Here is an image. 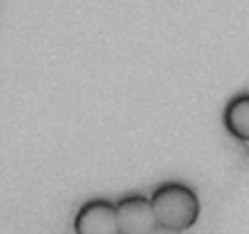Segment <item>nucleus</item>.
<instances>
[{"label": "nucleus", "mask_w": 249, "mask_h": 234, "mask_svg": "<svg viewBox=\"0 0 249 234\" xmlns=\"http://www.w3.org/2000/svg\"><path fill=\"white\" fill-rule=\"evenodd\" d=\"M154 215L159 222V229L166 232H186L198 222L200 215V200L196 190L186 183H161L152 193Z\"/></svg>", "instance_id": "f257e3e1"}, {"label": "nucleus", "mask_w": 249, "mask_h": 234, "mask_svg": "<svg viewBox=\"0 0 249 234\" xmlns=\"http://www.w3.org/2000/svg\"><path fill=\"white\" fill-rule=\"evenodd\" d=\"M115 205H117V222H120L122 234H149L159 229L152 198L132 193V195L120 198Z\"/></svg>", "instance_id": "f03ea898"}, {"label": "nucleus", "mask_w": 249, "mask_h": 234, "mask_svg": "<svg viewBox=\"0 0 249 234\" xmlns=\"http://www.w3.org/2000/svg\"><path fill=\"white\" fill-rule=\"evenodd\" d=\"M73 232L78 234H117V205L110 200H88L78 207L73 219Z\"/></svg>", "instance_id": "7ed1b4c3"}, {"label": "nucleus", "mask_w": 249, "mask_h": 234, "mask_svg": "<svg viewBox=\"0 0 249 234\" xmlns=\"http://www.w3.org/2000/svg\"><path fill=\"white\" fill-rule=\"evenodd\" d=\"M222 125L230 137L249 142V93H239L225 105Z\"/></svg>", "instance_id": "20e7f679"}]
</instances>
